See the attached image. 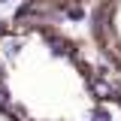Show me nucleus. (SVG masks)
Here are the masks:
<instances>
[{
    "mask_svg": "<svg viewBox=\"0 0 121 121\" xmlns=\"http://www.w3.org/2000/svg\"><path fill=\"white\" fill-rule=\"evenodd\" d=\"M82 3H88V0H21L24 12L45 15V18H48V15H60V12H73Z\"/></svg>",
    "mask_w": 121,
    "mask_h": 121,
    "instance_id": "3",
    "label": "nucleus"
},
{
    "mask_svg": "<svg viewBox=\"0 0 121 121\" xmlns=\"http://www.w3.org/2000/svg\"><path fill=\"white\" fill-rule=\"evenodd\" d=\"M91 48L121 76V0H94L88 18Z\"/></svg>",
    "mask_w": 121,
    "mask_h": 121,
    "instance_id": "2",
    "label": "nucleus"
},
{
    "mask_svg": "<svg viewBox=\"0 0 121 121\" xmlns=\"http://www.w3.org/2000/svg\"><path fill=\"white\" fill-rule=\"evenodd\" d=\"M0 115L121 121V76L45 15H9L0 18Z\"/></svg>",
    "mask_w": 121,
    "mask_h": 121,
    "instance_id": "1",
    "label": "nucleus"
}]
</instances>
